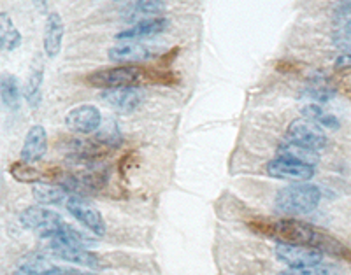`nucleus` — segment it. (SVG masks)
Instances as JSON below:
<instances>
[{
	"instance_id": "nucleus-13",
	"label": "nucleus",
	"mask_w": 351,
	"mask_h": 275,
	"mask_svg": "<svg viewBox=\"0 0 351 275\" xmlns=\"http://www.w3.org/2000/svg\"><path fill=\"white\" fill-rule=\"evenodd\" d=\"M65 36V23L60 12H49L44 25V36H43V48L48 58H56L60 55L62 46H64Z\"/></svg>"
},
{
	"instance_id": "nucleus-8",
	"label": "nucleus",
	"mask_w": 351,
	"mask_h": 275,
	"mask_svg": "<svg viewBox=\"0 0 351 275\" xmlns=\"http://www.w3.org/2000/svg\"><path fill=\"white\" fill-rule=\"evenodd\" d=\"M276 258L291 270H300V268L313 267V265L324 261V252L311 248H304V246L278 244L276 246Z\"/></svg>"
},
{
	"instance_id": "nucleus-6",
	"label": "nucleus",
	"mask_w": 351,
	"mask_h": 275,
	"mask_svg": "<svg viewBox=\"0 0 351 275\" xmlns=\"http://www.w3.org/2000/svg\"><path fill=\"white\" fill-rule=\"evenodd\" d=\"M288 142L297 144L300 148L311 149V151L318 153L319 149L327 148L328 137L324 132V128H319L318 125L313 121L306 120V118H299L293 120L288 125L287 130Z\"/></svg>"
},
{
	"instance_id": "nucleus-9",
	"label": "nucleus",
	"mask_w": 351,
	"mask_h": 275,
	"mask_svg": "<svg viewBox=\"0 0 351 275\" xmlns=\"http://www.w3.org/2000/svg\"><path fill=\"white\" fill-rule=\"evenodd\" d=\"M265 172H267V176L274 177V179L290 181V183H307L315 176V167L297 163L293 160L278 156L265 165Z\"/></svg>"
},
{
	"instance_id": "nucleus-7",
	"label": "nucleus",
	"mask_w": 351,
	"mask_h": 275,
	"mask_svg": "<svg viewBox=\"0 0 351 275\" xmlns=\"http://www.w3.org/2000/svg\"><path fill=\"white\" fill-rule=\"evenodd\" d=\"M109 60L120 65H134L153 60L158 56V48L144 44L141 40H123L121 44L112 46L108 51Z\"/></svg>"
},
{
	"instance_id": "nucleus-10",
	"label": "nucleus",
	"mask_w": 351,
	"mask_h": 275,
	"mask_svg": "<svg viewBox=\"0 0 351 275\" xmlns=\"http://www.w3.org/2000/svg\"><path fill=\"white\" fill-rule=\"evenodd\" d=\"M102 125V114L95 105L84 104L71 109L65 116V127L72 133H80V135H90L97 132Z\"/></svg>"
},
{
	"instance_id": "nucleus-1",
	"label": "nucleus",
	"mask_w": 351,
	"mask_h": 275,
	"mask_svg": "<svg viewBox=\"0 0 351 275\" xmlns=\"http://www.w3.org/2000/svg\"><path fill=\"white\" fill-rule=\"evenodd\" d=\"M252 228L263 237L278 240L280 244H291V246H304V248L316 249L319 252L344 256L348 249L343 244L327 231L318 230L309 223L299 220H258L253 221Z\"/></svg>"
},
{
	"instance_id": "nucleus-17",
	"label": "nucleus",
	"mask_w": 351,
	"mask_h": 275,
	"mask_svg": "<svg viewBox=\"0 0 351 275\" xmlns=\"http://www.w3.org/2000/svg\"><path fill=\"white\" fill-rule=\"evenodd\" d=\"M278 153H280L281 158H288V160H293L297 161V163H302V165H311V167H316V163L319 161L318 153L311 151V149L300 148V146L291 142L281 144Z\"/></svg>"
},
{
	"instance_id": "nucleus-16",
	"label": "nucleus",
	"mask_w": 351,
	"mask_h": 275,
	"mask_svg": "<svg viewBox=\"0 0 351 275\" xmlns=\"http://www.w3.org/2000/svg\"><path fill=\"white\" fill-rule=\"evenodd\" d=\"M21 46V34L8 12H0V49L14 51Z\"/></svg>"
},
{
	"instance_id": "nucleus-23",
	"label": "nucleus",
	"mask_w": 351,
	"mask_h": 275,
	"mask_svg": "<svg viewBox=\"0 0 351 275\" xmlns=\"http://www.w3.org/2000/svg\"><path fill=\"white\" fill-rule=\"evenodd\" d=\"M306 95L309 99L316 100V102H327L335 95V90L332 88L330 84L324 83V81H316V83H311L307 86Z\"/></svg>"
},
{
	"instance_id": "nucleus-18",
	"label": "nucleus",
	"mask_w": 351,
	"mask_h": 275,
	"mask_svg": "<svg viewBox=\"0 0 351 275\" xmlns=\"http://www.w3.org/2000/svg\"><path fill=\"white\" fill-rule=\"evenodd\" d=\"M0 99L9 109L20 107L21 88L18 79L12 74H2L0 76Z\"/></svg>"
},
{
	"instance_id": "nucleus-15",
	"label": "nucleus",
	"mask_w": 351,
	"mask_h": 275,
	"mask_svg": "<svg viewBox=\"0 0 351 275\" xmlns=\"http://www.w3.org/2000/svg\"><path fill=\"white\" fill-rule=\"evenodd\" d=\"M32 195L36 202L43 207L46 205H60L67 200L69 193L60 184H48V183H37L32 189Z\"/></svg>"
},
{
	"instance_id": "nucleus-21",
	"label": "nucleus",
	"mask_w": 351,
	"mask_h": 275,
	"mask_svg": "<svg viewBox=\"0 0 351 275\" xmlns=\"http://www.w3.org/2000/svg\"><path fill=\"white\" fill-rule=\"evenodd\" d=\"M11 176L14 177L16 181L20 183H27V184H37V183H43L44 179V174L40 170H37L34 165H28L23 163V161H16V163H12L11 168Z\"/></svg>"
},
{
	"instance_id": "nucleus-12",
	"label": "nucleus",
	"mask_w": 351,
	"mask_h": 275,
	"mask_svg": "<svg viewBox=\"0 0 351 275\" xmlns=\"http://www.w3.org/2000/svg\"><path fill=\"white\" fill-rule=\"evenodd\" d=\"M48 153V132L43 125H34L27 132L23 148L20 151V161L34 165L40 161Z\"/></svg>"
},
{
	"instance_id": "nucleus-24",
	"label": "nucleus",
	"mask_w": 351,
	"mask_h": 275,
	"mask_svg": "<svg viewBox=\"0 0 351 275\" xmlns=\"http://www.w3.org/2000/svg\"><path fill=\"white\" fill-rule=\"evenodd\" d=\"M295 275H343L341 268L334 263H325V261H319V263L313 265V267L300 268V270H291Z\"/></svg>"
},
{
	"instance_id": "nucleus-19",
	"label": "nucleus",
	"mask_w": 351,
	"mask_h": 275,
	"mask_svg": "<svg viewBox=\"0 0 351 275\" xmlns=\"http://www.w3.org/2000/svg\"><path fill=\"white\" fill-rule=\"evenodd\" d=\"M302 116L306 120L313 121L319 128H328V130H337L339 128V120L334 114H328L319 107L318 104H307L302 107Z\"/></svg>"
},
{
	"instance_id": "nucleus-11",
	"label": "nucleus",
	"mask_w": 351,
	"mask_h": 275,
	"mask_svg": "<svg viewBox=\"0 0 351 275\" xmlns=\"http://www.w3.org/2000/svg\"><path fill=\"white\" fill-rule=\"evenodd\" d=\"M102 100H104L109 107L114 109V111L128 114V112H134L136 109L141 107V104H143L144 100V92L139 86L104 90Z\"/></svg>"
},
{
	"instance_id": "nucleus-2",
	"label": "nucleus",
	"mask_w": 351,
	"mask_h": 275,
	"mask_svg": "<svg viewBox=\"0 0 351 275\" xmlns=\"http://www.w3.org/2000/svg\"><path fill=\"white\" fill-rule=\"evenodd\" d=\"M322 202V189L311 183H293L276 193V211L287 215H302L315 211Z\"/></svg>"
},
{
	"instance_id": "nucleus-20",
	"label": "nucleus",
	"mask_w": 351,
	"mask_h": 275,
	"mask_svg": "<svg viewBox=\"0 0 351 275\" xmlns=\"http://www.w3.org/2000/svg\"><path fill=\"white\" fill-rule=\"evenodd\" d=\"M43 81H44V68L36 67L30 76H28L27 84H25V99H27L30 107H37L43 99Z\"/></svg>"
},
{
	"instance_id": "nucleus-14",
	"label": "nucleus",
	"mask_w": 351,
	"mask_h": 275,
	"mask_svg": "<svg viewBox=\"0 0 351 275\" xmlns=\"http://www.w3.org/2000/svg\"><path fill=\"white\" fill-rule=\"evenodd\" d=\"M171 27L169 18L156 16V18H146V20L137 21L136 25L125 28L120 34H116L118 40H143L149 39V37L160 36L164 34L167 28Z\"/></svg>"
},
{
	"instance_id": "nucleus-5",
	"label": "nucleus",
	"mask_w": 351,
	"mask_h": 275,
	"mask_svg": "<svg viewBox=\"0 0 351 275\" xmlns=\"http://www.w3.org/2000/svg\"><path fill=\"white\" fill-rule=\"evenodd\" d=\"M65 207H67L69 214L81 224L86 228L88 231H92L93 235L104 237L106 235V220L104 215L100 214L99 209L93 204H90L86 198L77 195H69L65 200Z\"/></svg>"
},
{
	"instance_id": "nucleus-4",
	"label": "nucleus",
	"mask_w": 351,
	"mask_h": 275,
	"mask_svg": "<svg viewBox=\"0 0 351 275\" xmlns=\"http://www.w3.org/2000/svg\"><path fill=\"white\" fill-rule=\"evenodd\" d=\"M20 223L27 230L34 231L40 239L49 240L64 228L65 221L62 220L60 214H56L51 209H46L43 205H32L21 212Z\"/></svg>"
},
{
	"instance_id": "nucleus-25",
	"label": "nucleus",
	"mask_w": 351,
	"mask_h": 275,
	"mask_svg": "<svg viewBox=\"0 0 351 275\" xmlns=\"http://www.w3.org/2000/svg\"><path fill=\"white\" fill-rule=\"evenodd\" d=\"M348 67H350V55H348V53H343V55L337 58V62H335V68H337V70H346Z\"/></svg>"
},
{
	"instance_id": "nucleus-22",
	"label": "nucleus",
	"mask_w": 351,
	"mask_h": 275,
	"mask_svg": "<svg viewBox=\"0 0 351 275\" xmlns=\"http://www.w3.org/2000/svg\"><path fill=\"white\" fill-rule=\"evenodd\" d=\"M167 8V0H136L132 4L130 12L134 16L156 18Z\"/></svg>"
},
{
	"instance_id": "nucleus-3",
	"label": "nucleus",
	"mask_w": 351,
	"mask_h": 275,
	"mask_svg": "<svg viewBox=\"0 0 351 275\" xmlns=\"http://www.w3.org/2000/svg\"><path fill=\"white\" fill-rule=\"evenodd\" d=\"M143 76V68L137 67V65H116V67L92 72L86 77V83L93 88L100 90L127 88V86H137Z\"/></svg>"
},
{
	"instance_id": "nucleus-26",
	"label": "nucleus",
	"mask_w": 351,
	"mask_h": 275,
	"mask_svg": "<svg viewBox=\"0 0 351 275\" xmlns=\"http://www.w3.org/2000/svg\"><path fill=\"white\" fill-rule=\"evenodd\" d=\"M34 5L39 12H46L48 11V5H49V0H32Z\"/></svg>"
},
{
	"instance_id": "nucleus-27",
	"label": "nucleus",
	"mask_w": 351,
	"mask_h": 275,
	"mask_svg": "<svg viewBox=\"0 0 351 275\" xmlns=\"http://www.w3.org/2000/svg\"><path fill=\"white\" fill-rule=\"evenodd\" d=\"M278 275H295V274H293V272H281V274Z\"/></svg>"
}]
</instances>
